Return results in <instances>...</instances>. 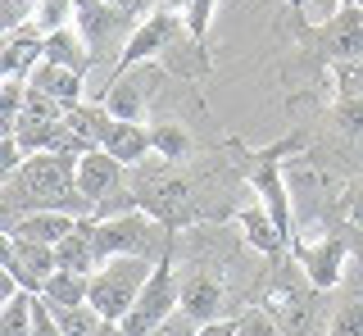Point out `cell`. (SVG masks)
Instances as JSON below:
<instances>
[{"label": "cell", "instance_id": "5b68a950", "mask_svg": "<svg viewBox=\"0 0 363 336\" xmlns=\"http://www.w3.org/2000/svg\"><path fill=\"white\" fill-rule=\"evenodd\" d=\"M73 28L82 32L96 69L113 60V73H118V60H123V50H128L132 32H136V18H128L123 9L105 5V0H77V23Z\"/></svg>", "mask_w": 363, "mask_h": 336}, {"label": "cell", "instance_id": "30bf717a", "mask_svg": "<svg viewBox=\"0 0 363 336\" xmlns=\"http://www.w3.org/2000/svg\"><path fill=\"white\" fill-rule=\"evenodd\" d=\"M5 273L14 277L23 291L41 296L45 282L60 273V259H55V245H37V241H14L5 237Z\"/></svg>", "mask_w": 363, "mask_h": 336}, {"label": "cell", "instance_id": "e0dca14e", "mask_svg": "<svg viewBox=\"0 0 363 336\" xmlns=\"http://www.w3.org/2000/svg\"><path fill=\"white\" fill-rule=\"evenodd\" d=\"M37 91H45L50 100H60L64 109H77V105H86L91 91H86V73H73V69H64V64H50V60H41L37 64V73L28 77Z\"/></svg>", "mask_w": 363, "mask_h": 336}, {"label": "cell", "instance_id": "4fadbf2b", "mask_svg": "<svg viewBox=\"0 0 363 336\" xmlns=\"http://www.w3.org/2000/svg\"><path fill=\"white\" fill-rule=\"evenodd\" d=\"M281 173H286L291 200H295V205H304V209H318V205H327V200L336 196L332 168H318L309 159H291V164H281Z\"/></svg>", "mask_w": 363, "mask_h": 336}, {"label": "cell", "instance_id": "603a6c76", "mask_svg": "<svg viewBox=\"0 0 363 336\" xmlns=\"http://www.w3.org/2000/svg\"><path fill=\"white\" fill-rule=\"evenodd\" d=\"M41 300L45 305H91V277H82V273H55L50 282H45V291H41Z\"/></svg>", "mask_w": 363, "mask_h": 336}, {"label": "cell", "instance_id": "277c9868", "mask_svg": "<svg viewBox=\"0 0 363 336\" xmlns=\"http://www.w3.org/2000/svg\"><path fill=\"white\" fill-rule=\"evenodd\" d=\"M91 223H96V218H91ZM96 245H100V259H113V254L164 259L168 250H177V232H168L164 223H155L145 209H132V214L96 223Z\"/></svg>", "mask_w": 363, "mask_h": 336}, {"label": "cell", "instance_id": "4dcf8cb0", "mask_svg": "<svg viewBox=\"0 0 363 336\" xmlns=\"http://www.w3.org/2000/svg\"><path fill=\"white\" fill-rule=\"evenodd\" d=\"M332 77H336V91L340 96L363 100V55H359V60H350V64H336Z\"/></svg>", "mask_w": 363, "mask_h": 336}, {"label": "cell", "instance_id": "ac0fdd59", "mask_svg": "<svg viewBox=\"0 0 363 336\" xmlns=\"http://www.w3.org/2000/svg\"><path fill=\"white\" fill-rule=\"evenodd\" d=\"M55 259H60L64 273H82V277H96V268L105 264L100 259V245H96V223L82 218L68 237L55 245Z\"/></svg>", "mask_w": 363, "mask_h": 336}, {"label": "cell", "instance_id": "f1b7e54d", "mask_svg": "<svg viewBox=\"0 0 363 336\" xmlns=\"http://www.w3.org/2000/svg\"><path fill=\"white\" fill-rule=\"evenodd\" d=\"M327 336H363V296H350L332 309V332Z\"/></svg>", "mask_w": 363, "mask_h": 336}, {"label": "cell", "instance_id": "3957f363", "mask_svg": "<svg viewBox=\"0 0 363 336\" xmlns=\"http://www.w3.org/2000/svg\"><path fill=\"white\" fill-rule=\"evenodd\" d=\"M159 259H136V254H113L96 268L91 277V309L100 313L105 323H123L136 305V296L145 291Z\"/></svg>", "mask_w": 363, "mask_h": 336}, {"label": "cell", "instance_id": "44dd1931", "mask_svg": "<svg viewBox=\"0 0 363 336\" xmlns=\"http://www.w3.org/2000/svg\"><path fill=\"white\" fill-rule=\"evenodd\" d=\"M45 60L64 64V69H73V73L96 69V60H91V50H86V41H82L77 28H64V32H55V37H45Z\"/></svg>", "mask_w": 363, "mask_h": 336}, {"label": "cell", "instance_id": "9c48e42d", "mask_svg": "<svg viewBox=\"0 0 363 336\" xmlns=\"http://www.w3.org/2000/svg\"><path fill=\"white\" fill-rule=\"evenodd\" d=\"M177 37H182V14H164V9H155L150 18H141V23H136V32H132L128 50H123L118 73H113V77L141 69V64H150V60H164V50L173 46Z\"/></svg>", "mask_w": 363, "mask_h": 336}, {"label": "cell", "instance_id": "52a82bcc", "mask_svg": "<svg viewBox=\"0 0 363 336\" xmlns=\"http://www.w3.org/2000/svg\"><path fill=\"white\" fill-rule=\"evenodd\" d=\"M177 291H182V305L177 309L186 313V318H196L200 327H209V323L223 318V309H227V282H223L218 268H209V264L177 268Z\"/></svg>", "mask_w": 363, "mask_h": 336}, {"label": "cell", "instance_id": "4316f807", "mask_svg": "<svg viewBox=\"0 0 363 336\" xmlns=\"http://www.w3.org/2000/svg\"><path fill=\"white\" fill-rule=\"evenodd\" d=\"M50 309H55V323H60V332H64V336H96V332H100V323H105L91 305H64V309H60V305H50Z\"/></svg>", "mask_w": 363, "mask_h": 336}, {"label": "cell", "instance_id": "2e32d148", "mask_svg": "<svg viewBox=\"0 0 363 336\" xmlns=\"http://www.w3.org/2000/svg\"><path fill=\"white\" fill-rule=\"evenodd\" d=\"M41 60H45V37H41L32 23L5 32V55H0V73H5V77H18V82H28V77L37 73Z\"/></svg>", "mask_w": 363, "mask_h": 336}, {"label": "cell", "instance_id": "d4e9b609", "mask_svg": "<svg viewBox=\"0 0 363 336\" xmlns=\"http://www.w3.org/2000/svg\"><path fill=\"white\" fill-rule=\"evenodd\" d=\"M73 23H77V0H41L37 14H32V28L41 37H55V32H64Z\"/></svg>", "mask_w": 363, "mask_h": 336}, {"label": "cell", "instance_id": "d6a6232c", "mask_svg": "<svg viewBox=\"0 0 363 336\" xmlns=\"http://www.w3.org/2000/svg\"><path fill=\"white\" fill-rule=\"evenodd\" d=\"M32 336H64V332H60V323H55V309L45 305L41 296L32 300Z\"/></svg>", "mask_w": 363, "mask_h": 336}, {"label": "cell", "instance_id": "836d02e7", "mask_svg": "<svg viewBox=\"0 0 363 336\" xmlns=\"http://www.w3.org/2000/svg\"><path fill=\"white\" fill-rule=\"evenodd\" d=\"M150 336H200V323H196V318H186V313L177 309V313H168V318L159 323Z\"/></svg>", "mask_w": 363, "mask_h": 336}, {"label": "cell", "instance_id": "f35d334b", "mask_svg": "<svg viewBox=\"0 0 363 336\" xmlns=\"http://www.w3.org/2000/svg\"><path fill=\"white\" fill-rule=\"evenodd\" d=\"M96 336H128V327H123V323H100Z\"/></svg>", "mask_w": 363, "mask_h": 336}, {"label": "cell", "instance_id": "484cf974", "mask_svg": "<svg viewBox=\"0 0 363 336\" xmlns=\"http://www.w3.org/2000/svg\"><path fill=\"white\" fill-rule=\"evenodd\" d=\"M32 291H18L14 300L0 305V336H32Z\"/></svg>", "mask_w": 363, "mask_h": 336}, {"label": "cell", "instance_id": "ffe728a7", "mask_svg": "<svg viewBox=\"0 0 363 336\" xmlns=\"http://www.w3.org/2000/svg\"><path fill=\"white\" fill-rule=\"evenodd\" d=\"M100 150H109L118 164H141L145 155L155 150V132L145 128V123H123V118H113L109 123V132H105V141H100Z\"/></svg>", "mask_w": 363, "mask_h": 336}, {"label": "cell", "instance_id": "5bb4252c", "mask_svg": "<svg viewBox=\"0 0 363 336\" xmlns=\"http://www.w3.org/2000/svg\"><path fill=\"white\" fill-rule=\"evenodd\" d=\"M155 82L150 69H132L123 77H113L109 91L100 105L109 109V118H123V123H145V86Z\"/></svg>", "mask_w": 363, "mask_h": 336}, {"label": "cell", "instance_id": "8fae6325", "mask_svg": "<svg viewBox=\"0 0 363 336\" xmlns=\"http://www.w3.org/2000/svg\"><path fill=\"white\" fill-rule=\"evenodd\" d=\"M318 46H323V60H332V69L359 60L363 55V5L340 0L336 14L323 23V32H318Z\"/></svg>", "mask_w": 363, "mask_h": 336}, {"label": "cell", "instance_id": "ba28073f", "mask_svg": "<svg viewBox=\"0 0 363 336\" xmlns=\"http://www.w3.org/2000/svg\"><path fill=\"white\" fill-rule=\"evenodd\" d=\"M64 114H68V109L60 105V100H50L45 91H37V86L28 82V100H23V114H18V123H14V137H18V145H23L28 155L50 150L55 132L64 128Z\"/></svg>", "mask_w": 363, "mask_h": 336}, {"label": "cell", "instance_id": "cb8c5ba5", "mask_svg": "<svg viewBox=\"0 0 363 336\" xmlns=\"http://www.w3.org/2000/svg\"><path fill=\"white\" fill-rule=\"evenodd\" d=\"M164 64H168V73H177V77H200L204 69H209V60H204L200 41L191 37V32H182L173 46L164 50Z\"/></svg>", "mask_w": 363, "mask_h": 336}, {"label": "cell", "instance_id": "e575fe53", "mask_svg": "<svg viewBox=\"0 0 363 336\" xmlns=\"http://www.w3.org/2000/svg\"><path fill=\"white\" fill-rule=\"evenodd\" d=\"M209 14H213V0H191V9L182 14V18H186V32L196 41L204 37V28H209Z\"/></svg>", "mask_w": 363, "mask_h": 336}, {"label": "cell", "instance_id": "83f0119b", "mask_svg": "<svg viewBox=\"0 0 363 336\" xmlns=\"http://www.w3.org/2000/svg\"><path fill=\"white\" fill-rule=\"evenodd\" d=\"M150 132H155V155H164V159H173V164H182L196 150V145H191V132L182 128V123H159Z\"/></svg>", "mask_w": 363, "mask_h": 336}, {"label": "cell", "instance_id": "d6986e66", "mask_svg": "<svg viewBox=\"0 0 363 336\" xmlns=\"http://www.w3.org/2000/svg\"><path fill=\"white\" fill-rule=\"evenodd\" d=\"M77 223H82V218L60 214V209H41V214H28V218L9 223L5 237H14V241H37V245H60L68 232L77 228Z\"/></svg>", "mask_w": 363, "mask_h": 336}, {"label": "cell", "instance_id": "9a60e30c", "mask_svg": "<svg viewBox=\"0 0 363 336\" xmlns=\"http://www.w3.org/2000/svg\"><path fill=\"white\" fill-rule=\"evenodd\" d=\"M295 254H300L304 277H309L318 291H332L340 282V268H345V241L323 237V241H313V245H295Z\"/></svg>", "mask_w": 363, "mask_h": 336}, {"label": "cell", "instance_id": "7a4b0ae2", "mask_svg": "<svg viewBox=\"0 0 363 336\" xmlns=\"http://www.w3.org/2000/svg\"><path fill=\"white\" fill-rule=\"evenodd\" d=\"M128 186H132L136 205H141L155 223H164L168 232H182V228H191V223H200L196 186H191V177L182 173L173 159H164V155L150 150L141 164H132L128 168Z\"/></svg>", "mask_w": 363, "mask_h": 336}, {"label": "cell", "instance_id": "d590c367", "mask_svg": "<svg viewBox=\"0 0 363 336\" xmlns=\"http://www.w3.org/2000/svg\"><path fill=\"white\" fill-rule=\"evenodd\" d=\"M105 5L123 9L128 18H136V23H141V18H145V9H150V0H105Z\"/></svg>", "mask_w": 363, "mask_h": 336}, {"label": "cell", "instance_id": "6da1fadb", "mask_svg": "<svg viewBox=\"0 0 363 336\" xmlns=\"http://www.w3.org/2000/svg\"><path fill=\"white\" fill-rule=\"evenodd\" d=\"M41 209H60V214H73V218L96 214V205L77 186V159L41 150V155H28L18 173L5 177V228L28 214H41Z\"/></svg>", "mask_w": 363, "mask_h": 336}, {"label": "cell", "instance_id": "8d00e7d4", "mask_svg": "<svg viewBox=\"0 0 363 336\" xmlns=\"http://www.w3.org/2000/svg\"><path fill=\"white\" fill-rule=\"evenodd\" d=\"M18 291H23V286H18V282H14V277H9V273H5V277H0V305H5V300H14V296H18Z\"/></svg>", "mask_w": 363, "mask_h": 336}, {"label": "cell", "instance_id": "7c38bea8", "mask_svg": "<svg viewBox=\"0 0 363 336\" xmlns=\"http://www.w3.org/2000/svg\"><path fill=\"white\" fill-rule=\"evenodd\" d=\"M77 186H82V196L91 205H100V200H109L113 191H123L128 186V164H118L109 150H91L77 159Z\"/></svg>", "mask_w": 363, "mask_h": 336}, {"label": "cell", "instance_id": "74e56055", "mask_svg": "<svg viewBox=\"0 0 363 336\" xmlns=\"http://www.w3.org/2000/svg\"><path fill=\"white\" fill-rule=\"evenodd\" d=\"M159 9H164V14H186L191 0H159Z\"/></svg>", "mask_w": 363, "mask_h": 336}, {"label": "cell", "instance_id": "8992f818", "mask_svg": "<svg viewBox=\"0 0 363 336\" xmlns=\"http://www.w3.org/2000/svg\"><path fill=\"white\" fill-rule=\"evenodd\" d=\"M182 305V291H177V268H173V250L164 254V259L155 264L150 282H145V291L136 296L132 313L123 318V327H128V336H150L159 323L168 318V313H177Z\"/></svg>", "mask_w": 363, "mask_h": 336}, {"label": "cell", "instance_id": "f546056e", "mask_svg": "<svg viewBox=\"0 0 363 336\" xmlns=\"http://www.w3.org/2000/svg\"><path fill=\"white\" fill-rule=\"evenodd\" d=\"M236 336H281V327H277V318H272V309L255 305L236 318Z\"/></svg>", "mask_w": 363, "mask_h": 336}, {"label": "cell", "instance_id": "7402d4cb", "mask_svg": "<svg viewBox=\"0 0 363 336\" xmlns=\"http://www.w3.org/2000/svg\"><path fill=\"white\" fill-rule=\"evenodd\" d=\"M241 228H245V241L255 245V250H264V254H281V241H286V232L272 223L268 209H259V205L241 209Z\"/></svg>", "mask_w": 363, "mask_h": 336}, {"label": "cell", "instance_id": "1f68e13d", "mask_svg": "<svg viewBox=\"0 0 363 336\" xmlns=\"http://www.w3.org/2000/svg\"><path fill=\"white\" fill-rule=\"evenodd\" d=\"M37 5H41V0H0V23H5V32L28 28L32 14H37Z\"/></svg>", "mask_w": 363, "mask_h": 336}]
</instances>
